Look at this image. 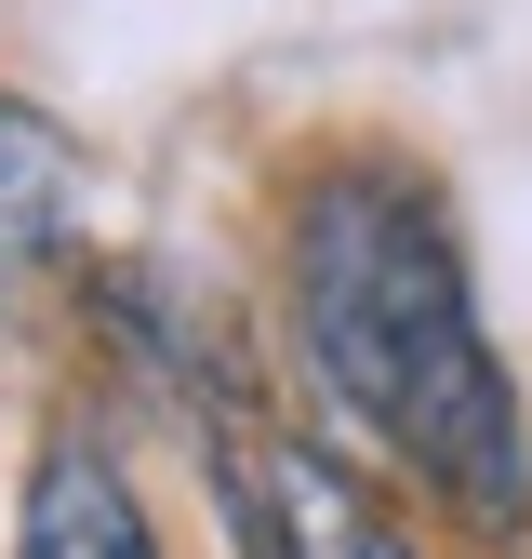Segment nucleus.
Listing matches in <instances>:
<instances>
[{"label":"nucleus","mask_w":532,"mask_h":559,"mask_svg":"<svg viewBox=\"0 0 532 559\" xmlns=\"http://www.w3.org/2000/svg\"><path fill=\"white\" fill-rule=\"evenodd\" d=\"M293 333L319 386L480 533L519 520L532 453H519V386L480 333L466 253L413 174H319L293 200Z\"/></svg>","instance_id":"obj_1"},{"label":"nucleus","mask_w":532,"mask_h":559,"mask_svg":"<svg viewBox=\"0 0 532 559\" xmlns=\"http://www.w3.org/2000/svg\"><path fill=\"white\" fill-rule=\"evenodd\" d=\"M227 479H240L253 559H413V533H399L347 466H319L306 440H253V453H227Z\"/></svg>","instance_id":"obj_2"},{"label":"nucleus","mask_w":532,"mask_h":559,"mask_svg":"<svg viewBox=\"0 0 532 559\" xmlns=\"http://www.w3.org/2000/svg\"><path fill=\"white\" fill-rule=\"evenodd\" d=\"M14 559H160V546H147V507H133V479H120L94 440H53V453L27 466Z\"/></svg>","instance_id":"obj_3"},{"label":"nucleus","mask_w":532,"mask_h":559,"mask_svg":"<svg viewBox=\"0 0 532 559\" xmlns=\"http://www.w3.org/2000/svg\"><path fill=\"white\" fill-rule=\"evenodd\" d=\"M66 240V147L53 120L0 107V294H27V266Z\"/></svg>","instance_id":"obj_4"}]
</instances>
